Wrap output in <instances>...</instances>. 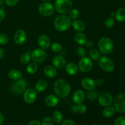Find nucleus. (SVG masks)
<instances>
[{
    "instance_id": "obj_16",
    "label": "nucleus",
    "mask_w": 125,
    "mask_h": 125,
    "mask_svg": "<svg viewBox=\"0 0 125 125\" xmlns=\"http://www.w3.org/2000/svg\"><path fill=\"white\" fill-rule=\"evenodd\" d=\"M85 98V94L82 90H77L73 95V101L76 104L83 103Z\"/></svg>"
},
{
    "instance_id": "obj_2",
    "label": "nucleus",
    "mask_w": 125,
    "mask_h": 125,
    "mask_svg": "<svg viewBox=\"0 0 125 125\" xmlns=\"http://www.w3.org/2000/svg\"><path fill=\"white\" fill-rule=\"evenodd\" d=\"M72 25V20L68 16L61 14L56 17L54 21V26L56 30L59 32H64L68 30Z\"/></svg>"
},
{
    "instance_id": "obj_22",
    "label": "nucleus",
    "mask_w": 125,
    "mask_h": 125,
    "mask_svg": "<svg viewBox=\"0 0 125 125\" xmlns=\"http://www.w3.org/2000/svg\"><path fill=\"white\" fill-rule=\"evenodd\" d=\"M72 24L73 29L78 32H83L85 28V23H84V21H83L82 20H75L72 23Z\"/></svg>"
},
{
    "instance_id": "obj_21",
    "label": "nucleus",
    "mask_w": 125,
    "mask_h": 125,
    "mask_svg": "<svg viewBox=\"0 0 125 125\" xmlns=\"http://www.w3.org/2000/svg\"><path fill=\"white\" fill-rule=\"evenodd\" d=\"M116 110L114 107L113 106H109L107 107H105L104 110L103 111V115L104 118H109L114 117L115 114Z\"/></svg>"
},
{
    "instance_id": "obj_13",
    "label": "nucleus",
    "mask_w": 125,
    "mask_h": 125,
    "mask_svg": "<svg viewBox=\"0 0 125 125\" xmlns=\"http://www.w3.org/2000/svg\"><path fill=\"white\" fill-rule=\"evenodd\" d=\"M27 34L25 31L23 29H18L14 34V42L17 45H22L26 40Z\"/></svg>"
},
{
    "instance_id": "obj_15",
    "label": "nucleus",
    "mask_w": 125,
    "mask_h": 125,
    "mask_svg": "<svg viewBox=\"0 0 125 125\" xmlns=\"http://www.w3.org/2000/svg\"><path fill=\"white\" fill-rule=\"evenodd\" d=\"M81 84L84 89L87 90H94L96 87L95 81L90 78H85L82 79Z\"/></svg>"
},
{
    "instance_id": "obj_14",
    "label": "nucleus",
    "mask_w": 125,
    "mask_h": 125,
    "mask_svg": "<svg viewBox=\"0 0 125 125\" xmlns=\"http://www.w3.org/2000/svg\"><path fill=\"white\" fill-rule=\"evenodd\" d=\"M38 44L42 49L46 50L49 48L51 45V40L47 35L42 34L38 38Z\"/></svg>"
},
{
    "instance_id": "obj_6",
    "label": "nucleus",
    "mask_w": 125,
    "mask_h": 125,
    "mask_svg": "<svg viewBox=\"0 0 125 125\" xmlns=\"http://www.w3.org/2000/svg\"><path fill=\"white\" fill-rule=\"evenodd\" d=\"M99 65L101 69L107 73H111L115 69V64L109 57L103 56L99 60Z\"/></svg>"
},
{
    "instance_id": "obj_33",
    "label": "nucleus",
    "mask_w": 125,
    "mask_h": 125,
    "mask_svg": "<svg viewBox=\"0 0 125 125\" xmlns=\"http://www.w3.org/2000/svg\"><path fill=\"white\" fill-rule=\"evenodd\" d=\"M87 97L90 100H93L94 101V100H96L98 98V93L95 90H89V92L87 93Z\"/></svg>"
},
{
    "instance_id": "obj_27",
    "label": "nucleus",
    "mask_w": 125,
    "mask_h": 125,
    "mask_svg": "<svg viewBox=\"0 0 125 125\" xmlns=\"http://www.w3.org/2000/svg\"><path fill=\"white\" fill-rule=\"evenodd\" d=\"M38 65L35 62H31L26 67V71L29 74H34L38 70Z\"/></svg>"
},
{
    "instance_id": "obj_55",
    "label": "nucleus",
    "mask_w": 125,
    "mask_h": 125,
    "mask_svg": "<svg viewBox=\"0 0 125 125\" xmlns=\"http://www.w3.org/2000/svg\"></svg>"
},
{
    "instance_id": "obj_11",
    "label": "nucleus",
    "mask_w": 125,
    "mask_h": 125,
    "mask_svg": "<svg viewBox=\"0 0 125 125\" xmlns=\"http://www.w3.org/2000/svg\"><path fill=\"white\" fill-rule=\"evenodd\" d=\"M98 98L99 104L103 107L111 106L114 101L113 96L109 92L102 93Z\"/></svg>"
},
{
    "instance_id": "obj_3",
    "label": "nucleus",
    "mask_w": 125,
    "mask_h": 125,
    "mask_svg": "<svg viewBox=\"0 0 125 125\" xmlns=\"http://www.w3.org/2000/svg\"><path fill=\"white\" fill-rule=\"evenodd\" d=\"M98 48L100 52L104 54H108L113 51V42L107 37H103L99 40Z\"/></svg>"
},
{
    "instance_id": "obj_7",
    "label": "nucleus",
    "mask_w": 125,
    "mask_h": 125,
    "mask_svg": "<svg viewBox=\"0 0 125 125\" xmlns=\"http://www.w3.org/2000/svg\"><path fill=\"white\" fill-rule=\"evenodd\" d=\"M31 56V59L33 62L37 63H40L46 60L47 54L46 51L43 49L37 48L32 52Z\"/></svg>"
},
{
    "instance_id": "obj_28",
    "label": "nucleus",
    "mask_w": 125,
    "mask_h": 125,
    "mask_svg": "<svg viewBox=\"0 0 125 125\" xmlns=\"http://www.w3.org/2000/svg\"><path fill=\"white\" fill-rule=\"evenodd\" d=\"M52 118L56 123H61L63 120V115L61 111H56L52 114Z\"/></svg>"
},
{
    "instance_id": "obj_29",
    "label": "nucleus",
    "mask_w": 125,
    "mask_h": 125,
    "mask_svg": "<svg viewBox=\"0 0 125 125\" xmlns=\"http://www.w3.org/2000/svg\"><path fill=\"white\" fill-rule=\"evenodd\" d=\"M79 15H80V12H79V10L77 9H73L70 10L68 17L70 18L71 20H75L79 17Z\"/></svg>"
},
{
    "instance_id": "obj_30",
    "label": "nucleus",
    "mask_w": 125,
    "mask_h": 125,
    "mask_svg": "<svg viewBox=\"0 0 125 125\" xmlns=\"http://www.w3.org/2000/svg\"><path fill=\"white\" fill-rule=\"evenodd\" d=\"M89 56H90V57L92 59L96 61L100 59V52L96 49H92L90 51V52H89Z\"/></svg>"
},
{
    "instance_id": "obj_35",
    "label": "nucleus",
    "mask_w": 125,
    "mask_h": 125,
    "mask_svg": "<svg viewBox=\"0 0 125 125\" xmlns=\"http://www.w3.org/2000/svg\"><path fill=\"white\" fill-rule=\"evenodd\" d=\"M42 125H53L54 120L51 117H46L43 119L41 123Z\"/></svg>"
},
{
    "instance_id": "obj_50",
    "label": "nucleus",
    "mask_w": 125,
    "mask_h": 125,
    "mask_svg": "<svg viewBox=\"0 0 125 125\" xmlns=\"http://www.w3.org/2000/svg\"><path fill=\"white\" fill-rule=\"evenodd\" d=\"M4 0H0V5H2L4 3Z\"/></svg>"
},
{
    "instance_id": "obj_31",
    "label": "nucleus",
    "mask_w": 125,
    "mask_h": 125,
    "mask_svg": "<svg viewBox=\"0 0 125 125\" xmlns=\"http://www.w3.org/2000/svg\"><path fill=\"white\" fill-rule=\"evenodd\" d=\"M31 59V56L30 53L28 52H26L23 53L21 56L20 61L23 64H28L30 62Z\"/></svg>"
},
{
    "instance_id": "obj_49",
    "label": "nucleus",
    "mask_w": 125,
    "mask_h": 125,
    "mask_svg": "<svg viewBox=\"0 0 125 125\" xmlns=\"http://www.w3.org/2000/svg\"><path fill=\"white\" fill-rule=\"evenodd\" d=\"M115 13L114 12H111V17H113V16H115Z\"/></svg>"
},
{
    "instance_id": "obj_26",
    "label": "nucleus",
    "mask_w": 125,
    "mask_h": 125,
    "mask_svg": "<svg viewBox=\"0 0 125 125\" xmlns=\"http://www.w3.org/2000/svg\"><path fill=\"white\" fill-rule=\"evenodd\" d=\"M115 19L119 22H123L125 21V8H120L115 14Z\"/></svg>"
},
{
    "instance_id": "obj_39",
    "label": "nucleus",
    "mask_w": 125,
    "mask_h": 125,
    "mask_svg": "<svg viewBox=\"0 0 125 125\" xmlns=\"http://www.w3.org/2000/svg\"><path fill=\"white\" fill-rule=\"evenodd\" d=\"M114 125H125V117L122 116L116 118L114 121Z\"/></svg>"
},
{
    "instance_id": "obj_24",
    "label": "nucleus",
    "mask_w": 125,
    "mask_h": 125,
    "mask_svg": "<svg viewBox=\"0 0 125 125\" xmlns=\"http://www.w3.org/2000/svg\"><path fill=\"white\" fill-rule=\"evenodd\" d=\"M7 76L10 79L16 81L21 78L22 73L21 72L17 70H12L8 72Z\"/></svg>"
},
{
    "instance_id": "obj_8",
    "label": "nucleus",
    "mask_w": 125,
    "mask_h": 125,
    "mask_svg": "<svg viewBox=\"0 0 125 125\" xmlns=\"http://www.w3.org/2000/svg\"><path fill=\"white\" fill-rule=\"evenodd\" d=\"M54 11V7L52 4L49 2H44L40 4L39 7V12L43 17H50L52 15Z\"/></svg>"
},
{
    "instance_id": "obj_43",
    "label": "nucleus",
    "mask_w": 125,
    "mask_h": 125,
    "mask_svg": "<svg viewBox=\"0 0 125 125\" xmlns=\"http://www.w3.org/2000/svg\"><path fill=\"white\" fill-rule=\"evenodd\" d=\"M85 45H86V46L88 48H92L94 46V42L92 41H91V40H88V41H87Z\"/></svg>"
},
{
    "instance_id": "obj_1",
    "label": "nucleus",
    "mask_w": 125,
    "mask_h": 125,
    "mask_svg": "<svg viewBox=\"0 0 125 125\" xmlns=\"http://www.w3.org/2000/svg\"><path fill=\"white\" fill-rule=\"evenodd\" d=\"M54 90L57 97L63 98L70 93L71 85L65 79H59L54 84Z\"/></svg>"
},
{
    "instance_id": "obj_44",
    "label": "nucleus",
    "mask_w": 125,
    "mask_h": 125,
    "mask_svg": "<svg viewBox=\"0 0 125 125\" xmlns=\"http://www.w3.org/2000/svg\"><path fill=\"white\" fill-rule=\"evenodd\" d=\"M95 84H96V85H101L103 84V79L101 78H98L95 79Z\"/></svg>"
},
{
    "instance_id": "obj_40",
    "label": "nucleus",
    "mask_w": 125,
    "mask_h": 125,
    "mask_svg": "<svg viewBox=\"0 0 125 125\" xmlns=\"http://www.w3.org/2000/svg\"><path fill=\"white\" fill-rule=\"evenodd\" d=\"M4 1L7 6L12 7V6H15V5L18 2L19 0H4Z\"/></svg>"
},
{
    "instance_id": "obj_20",
    "label": "nucleus",
    "mask_w": 125,
    "mask_h": 125,
    "mask_svg": "<svg viewBox=\"0 0 125 125\" xmlns=\"http://www.w3.org/2000/svg\"><path fill=\"white\" fill-rule=\"evenodd\" d=\"M44 73L48 78H53L57 75V70L54 66L47 65L44 68Z\"/></svg>"
},
{
    "instance_id": "obj_48",
    "label": "nucleus",
    "mask_w": 125,
    "mask_h": 125,
    "mask_svg": "<svg viewBox=\"0 0 125 125\" xmlns=\"http://www.w3.org/2000/svg\"><path fill=\"white\" fill-rule=\"evenodd\" d=\"M4 120V118L3 115L0 112V125H1L3 123Z\"/></svg>"
},
{
    "instance_id": "obj_12",
    "label": "nucleus",
    "mask_w": 125,
    "mask_h": 125,
    "mask_svg": "<svg viewBox=\"0 0 125 125\" xmlns=\"http://www.w3.org/2000/svg\"><path fill=\"white\" fill-rule=\"evenodd\" d=\"M37 91L34 89H28L24 92L23 99L24 101L28 104H32L35 101L37 98Z\"/></svg>"
},
{
    "instance_id": "obj_4",
    "label": "nucleus",
    "mask_w": 125,
    "mask_h": 125,
    "mask_svg": "<svg viewBox=\"0 0 125 125\" xmlns=\"http://www.w3.org/2000/svg\"><path fill=\"white\" fill-rule=\"evenodd\" d=\"M73 7V2L71 0H56L55 9L56 11L61 14H65L70 10Z\"/></svg>"
},
{
    "instance_id": "obj_38",
    "label": "nucleus",
    "mask_w": 125,
    "mask_h": 125,
    "mask_svg": "<svg viewBox=\"0 0 125 125\" xmlns=\"http://www.w3.org/2000/svg\"><path fill=\"white\" fill-rule=\"evenodd\" d=\"M76 54L81 57L86 56V51H85V49L81 46H79L76 49Z\"/></svg>"
},
{
    "instance_id": "obj_23",
    "label": "nucleus",
    "mask_w": 125,
    "mask_h": 125,
    "mask_svg": "<svg viewBox=\"0 0 125 125\" xmlns=\"http://www.w3.org/2000/svg\"><path fill=\"white\" fill-rule=\"evenodd\" d=\"M74 40H75L76 42L78 43V44L81 45H85L87 40V37L85 35L81 32H78L75 34L74 35Z\"/></svg>"
},
{
    "instance_id": "obj_10",
    "label": "nucleus",
    "mask_w": 125,
    "mask_h": 125,
    "mask_svg": "<svg viewBox=\"0 0 125 125\" xmlns=\"http://www.w3.org/2000/svg\"><path fill=\"white\" fill-rule=\"evenodd\" d=\"M93 67V62L89 57H83L80 59L78 65L79 69L83 73H87L90 72Z\"/></svg>"
},
{
    "instance_id": "obj_9",
    "label": "nucleus",
    "mask_w": 125,
    "mask_h": 125,
    "mask_svg": "<svg viewBox=\"0 0 125 125\" xmlns=\"http://www.w3.org/2000/svg\"><path fill=\"white\" fill-rule=\"evenodd\" d=\"M114 105L116 111L120 113L125 112V94L117 95L114 99Z\"/></svg>"
},
{
    "instance_id": "obj_32",
    "label": "nucleus",
    "mask_w": 125,
    "mask_h": 125,
    "mask_svg": "<svg viewBox=\"0 0 125 125\" xmlns=\"http://www.w3.org/2000/svg\"><path fill=\"white\" fill-rule=\"evenodd\" d=\"M50 47H51V50H52L53 52H60L62 51V45L61 43L58 42H54L50 45Z\"/></svg>"
},
{
    "instance_id": "obj_42",
    "label": "nucleus",
    "mask_w": 125,
    "mask_h": 125,
    "mask_svg": "<svg viewBox=\"0 0 125 125\" xmlns=\"http://www.w3.org/2000/svg\"><path fill=\"white\" fill-rule=\"evenodd\" d=\"M5 16H6L5 11L4 10V9H0V22L2 21L4 19Z\"/></svg>"
},
{
    "instance_id": "obj_34",
    "label": "nucleus",
    "mask_w": 125,
    "mask_h": 125,
    "mask_svg": "<svg viewBox=\"0 0 125 125\" xmlns=\"http://www.w3.org/2000/svg\"><path fill=\"white\" fill-rule=\"evenodd\" d=\"M115 19L113 17H109L104 21V26L107 28H111L115 24Z\"/></svg>"
},
{
    "instance_id": "obj_25",
    "label": "nucleus",
    "mask_w": 125,
    "mask_h": 125,
    "mask_svg": "<svg viewBox=\"0 0 125 125\" xmlns=\"http://www.w3.org/2000/svg\"><path fill=\"white\" fill-rule=\"evenodd\" d=\"M48 87V83L45 80H40L35 84V90L37 92H40L46 90Z\"/></svg>"
},
{
    "instance_id": "obj_36",
    "label": "nucleus",
    "mask_w": 125,
    "mask_h": 125,
    "mask_svg": "<svg viewBox=\"0 0 125 125\" xmlns=\"http://www.w3.org/2000/svg\"><path fill=\"white\" fill-rule=\"evenodd\" d=\"M9 37L4 34L0 33V44L2 45H6L9 42Z\"/></svg>"
},
{
    "instance_id": "obj_37",
    "label": "nucleus",
    "mask_w": 125,
    "mask_h": 125,
    "mask_svg": "<svg viewBox=\"0 0 125 125\" xmlns=\"http://www.w3.org/2000/svg\"><path fill=\"white\" fill-rule=\"evenodd\" d=\"M87 111V107L85 104L81 103L79 104H77V112L79 114H85Z\"/></svg>"
},
{
    "instance_id": "obj_18",
    "label": "nucleus",
    "mask_w": 125,
    "mask_h": 125,
    "mask_svg": "<svg viewBox=\"0 0 125 125\" xmlns=\"http://www.w3.org/2000/svg\"><path fill=\"white\" fill-rule=\"evenodd\" d=\"M45 104L50 107H55L59 103L58 97L56 95H49L45 99Z\"/></svg>"
},
{
    "instance_id": "obj_51",
    "label": "nucleus",
    "mask_w": 125,
    "mask_h": 125,
    "mask_svg": "<svg viewBox=\"0 0 125 125\" xmlns=\"http://www.w3.org/2000/svg\"><path fill=\"white\" fill-rule=\"evenodd\" d=\"M42 1H43L44 2H50L51 0H42Z\"/></svg>"
},
{
    "instance_id": "obj_17",
    "label": "nucleus",
    "mask_w": 125,
    "mask_h": 125,
    "mask_svg": "<svg viewBox=\"0 0 125 125\" xmlns=\"http://www.w3.org/2000/svg\"><path fill=\"white\" fill-rule=\"evenodd\" d=\"M52 63L54 67L58 69L63 68L66 65L65 59L61 56H56L53 57L52 60Z\"/></svg>"
},
{
    "instance_id": "obj_41",
    "label": "nucleus",
    "mask_w": 125,
    "mask_h": 125,
    "mask_svg": "<svg viewBox=\"0 0 125 125\" xmlns=\"http://www.w3.org/2000/svg\"><path fill=\"white\" fill-rule=\"evenodd\" d=\"M61 125H77L76 123L74 122V121L72 120H65L62 122Z\"/></svg>"
},
{
    "instance_id": "obj_47",
    "label": "nucleus",
    "mask_w": 125,
    "mask_h": 125,
    "mask_svg": "<svg viewBox=\"0 0 125 125\" xmlns=\"http://www.w3.org/2000/svg\"><path fill=\"white\" fill-rule=\"evenodd\" d=\"M72 111L73 112H77V104H74L72 106Z\"/></svg>"
},
{
    "instance_id": "obj_19",
    "label": "nucleus",
    "mask_w": 125,
    "mask_h": 125,
    "mask_svg": "<svg viewBox=\"0 0 125 125\" xmlns=\"http://www.w3.org/2000/svg\"><path fill=\"white\" fill-rule=\"evenodd\" d=\"M65 71L70 75H75L78 73L79 67L76 63L74 62H70L65 65Z\"/></svg>"
},
{
    "instance_id": "obj_45",
    "label": "nucleus",
    "mask_w": 125,
    "mask_h": 125,
    "mask_svg": "<svg viewBox=\"0 0 125 125\" xmlns=\"http://www.w3.org/2000/svg\"><path fill=\"white\" fill-rule=\"evenodd\" d=\"M28 125H42V124L39 120H34L31 121V122H29V124H28Z\"/></svg>"
},
{
    "instance_id": "obj_52",
    "label": "nucleus",
    "mask_w": 125,
    "mask_h": 125,
    "mask_svg": "<svg viewBox=\"0 0 125 125\" xmlns=\"http://www.w3.org/2000/svg\"><path fill=\"white\" fill-rule=\"evenodd\" d=\"M98 125V124H94V125Z\"/></svg>"
},
{
    "instance_id": "obj_5",
    "label": "nucleus",
    "mask_w": 125,
    "mask_h": 125,
    "mask_svg": "<svg viewBox=\"0 0 125 125\" xmlns=\"http://www.w3.org/2000/svg\"><path fill=\"white\" fill-rule=\"evenodd\" d=\"M28 83L26 79L20 78L16 80L15 82L13 83L10 87V90L15 95H20L26 90Z\"/></svg>"
},
{
    "instance_id": "obj_46",
    "label": "nucleus",
    "mask_w": 125,
    "mask_h": 125,
    "mask_svg": "<svg viewBox=\"0 0 125 125\" xmlns=\"http://www.w3.org/2000/svg\"><path fill=\"white\" fill-rule=\"evenodd\" d=\"M5 55V52L2 49L0 48V59L3 58Z\"/></svg>"
},
{
    "instance_id": "obj_54",
    "label": "nucleus",
    "mask_w": 125,
    "mask_h": 125,
    "mask_svg": "<svg viewBox=\"0 0 125 125\" xmlns=\"http://www.w3.org/2000/svg\"><path fill=\"white\" fill-rule=\"evenodd\" d=\"M0 82H1V78H0Z\"/></svg>"
},
{
    "instance_id": "obj_53",
    "label": "nucleus",
    "mask_w": 125,
    "mask_h": 125,
    "mask_svg": "<svg viewBox=\"0 0 125 125\" xmlns=\"http://www.w3.org/2000/svg\"><path fill=\"white\" fill-rule=\"evenodd\" d=\"M110 125V124H106V125Z\"/></svg>"
}]
</instances>
